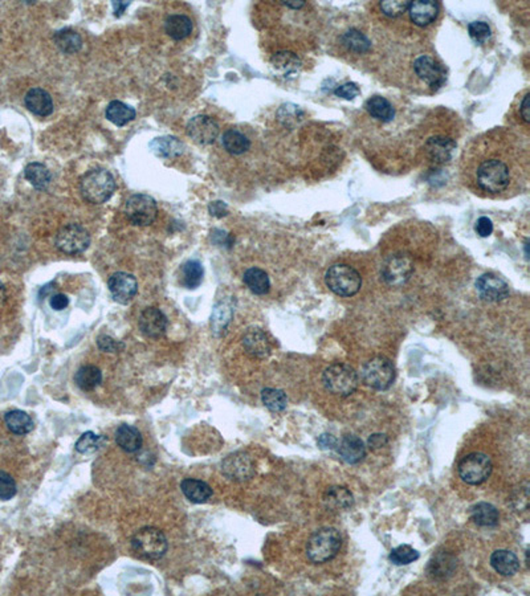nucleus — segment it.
Masks as SVG:
<instances>
[{
    "instance_id": "40",
    "label": "nucleus",
    "mask_w": 530,
    "mask_h": 596,
    "mask_svg": "<svg viewBox=\"0 0 530 596\" xmlns=\"http://www.w3.org/2000/svg\"><path fill=\"white\" fill-rule=\"evenodd\" d=\"M183 284L187 289H196L203 281L204 270L198 260H189L183 265Z\"/></svg>"
},
{
    "instance_id": "55",
    "label": "nucleus",
    "mask_w": 530,
    "mask_h": 596,
    "mask_svg": "<svg viewBox=\"0 0 530 596\" xmlns=\"http://www.w3.org/2000/svg\"><path fill=\"white\" fill-rule=\"evenodd\" d=\"M337 443H339V440L336 439L333 435H329V433H324L318 438V445H320L321 450H336Z\"/></svg>"
},
{
    "instance_id": "3",
    "label": "nucleus",
    "mask_w": 530,
    "mask_h": 596,
    "mask_svg": "<svg viewBox=\"0 0 530 596\" xmlns=\"http://www.w3.org/2000/svg\"><path fill=\"white\" fill-rule=\"evenodd\" d=\"M80 190L87 202L102 204L113 196L115 180L108 170L93 169L80 180Z\"/></svg>"
},
{
    "instance_id": "35",
    "label": "nucleus",
    "mask_w": 530,
    "mask_h": 596,
    "mask_svg": "<svg viewBox=\"0 0 530 596\" xmlns=\"http://www.w3.org/2000/svg\"><path fill=\"white\" fill-rule=\"evenodd\" d=\"M102 382V372L96 366H82L75 375V383L82 391H92Z\"/></svg>"
},
{
    "instance_id": "27",
    "label": "nucleus",
    "mask_w": 530,
    "mask_h": 596,
    "mask_svg": "<svg viewBox=\"0 0 530 596\" xmlns=\"http://www.w3.org/2000/svg\"><path fill=\"white\" fill-rule=\"evenodd\" d=\"M491 566L503 576H513L519 570V561L515 552L497 550L491 555Z\"/></svg>"
},
{
    "instance_id": "16",
    "label": "nucleus",
    "mask_w": 530,
    "mask_h": 596,
    "mask_svg": "<svg viewBox=\"0 0 530 596\" xmlns=\"http://www.w3.org/2000/svg\"><path fill=\"white\" fill-rule=\"evenodd\" d=\"M108 286L113 296L114 301L120 304L130 303L138 291L136 279L125 272H117L112 274L108 281Z\"/></svg>"
},
{
    "instance_id": "46",
    "label": "nucleus",
    "mask_w": 530,
    "mask_h": 596,
    "mask_svg": "<svg viewBox=\"0 0 530 596\" xmlns=\"http://www.w3.org/2000/svg\"><path fill=\"white\" fill-rule=\"evenodd\" d=\"M408 6H410V1H402V0L390 1V0H386V1H381L379 8L389 18H399L403 13H406L407 10H408Z\"/></svg>"
},
{
    "instance_id": "39",
    "label": "nucleus",
    "mask_w": 530,
    "mask_h": 596,
    "mask_svg": "<svg viewBox=\"0 0 530 596\" xmlns=\"http://www.w3.org/2000/svg\"><path fill=\"white\" fill-rule=\"evenodd\" d=\"M341 42L348 51L357 55L366 53L372 46L370 40L357 30H350L348 32H345L341 37Z\"/></svg>"
},
{
    "instance_id": "41",
    "label": "nucleus",
    "mask_w": 530,
    "mask_h": 596,
    "mask_svg": "<svg viewBox=\"0 0 530 596\" xmlns=\"http://www.w3.org/2000/svg\"><path fill=\"white\" fill-rule=\"evenodd\" d=\"M261 402L272 412H282L288 405V398L282 390L264 388L261 391Z\"/></svg>"
},
{
    "instance_id": "56",
    "label": "nucleus",
    "mask_w": 530,
    "mask_h": 596,
    "mask_svg": "<svg viewBox=\"0 0 530 596\" xmlns=\"http://www.w3.org/2000/svg\"><path fill=\"white\" fill-rule=\"evenodd\" d=\"M208 211L215 217H223L228 214V207L225 202H213L208 205Z\"/></svg>"
},
{
    "instance_id": "10",
    "label": "nucleus",
    "mask_w": 530,
    "mask_h": 596,
    "mask_svg": "<svg viewBox=\"0 0 530 596\" xmlns=\"http://www.w3.org/2000/svg\"><path fill=\"white\" fill-rule=\"evenodd\" d=\"M55 243L61 252L68 255H79L89 247L91 235L80 224H68L57 232Z\"/></svg>"
},
{
    "instance_id": "29",
    "label": "nucleus",
    "mask_w": 530,
    "mask_h": 596,
    "mask_svg": "<svg viewBox=\"0 0 530 596\" xmlns=\"http://www.w3.org/2000/svg\"><path fill=\"white\" fill-rule=\"evenodd\" d=\"M471 519L477 526L495 528L500 521V513L497 507L489 502H477L471 507Z\"/></svg>"
},
{
    "instance_id": "52",
    "label": "nucleus",
    "mask_w": 530,
    "mask_h": 596,
    "mask_svg": "<svg viewBox=\"0 0 530 596\" xmlns=\"http://www.w3.org/2000/svg\"><path fill=\"white\" fill-rule=\"evenodd\" d=\"M389 438L384 433H374L367 440V447L372 450H382L387 445Z\"/></svg>"
},
{
    "instance_id": "49",
    "label": "nucleus",
    "mask_w": 530,
    "mask_h": 596,
    "mask_svg": "<svg viewBox=\"0 0 530 596\" xmlns=\"http://www.w3.org/2000/svg\"><path fill=\"white\" fill-rule=\"evenodd\" d=\"M97 346H99V349L105 351V353H118L124 348L122 343H120L118 341H115L109 336H105V334L97 338Z\"/></svg>"
},
{
    "instance_id": "9",
    "label": "nucleus",
    "mask_w": 530,
    "mask_h": 596,
    "mask_svg": "<svg viewBox=\"0 0 530 596\" xmlns=\"http://www.w3.org/2000/svg\"><path fill=\"white\" fill-rule=\"evenodd\" d=\"M157 214V202L145 194L132 195L125 204V215L132 224L139 227L153 224Z\"/></svg>"
},
{
    "instance_id": "28",
    "label": "nucleus",
    "mask_w": 530,
    "mask_h": 596,
    "mask_svg": "<svg viewBox=\"0 0 530 596\" xmlns=\"http://www.w3.org/2000/svg\"><path fill=\"white\" fill-rule=\"evenodd\" d=\"M455 569H456L455 558L450 554L439 552L434 555L432 559L429 561L427 573L432 579L439 581V579H447L448 576H451Z\"/></svg>"
},
{
    "instance_id": "18",
    "label": "nucleus",
    "mask_w": 530,
    "mask_h": 596,
    "mask_svg": "<svg viewBox=\"0 0 530 596\" xmlns=\"http://www.w3.org/2000/svg\"><path fill=\"white\" fill-rule=\"evenodd\" d=\"M411 20L417 27H427L431 23L435 22L439 13V4L432 0H417L410 1L408 10Z\"/></svg>"
},
{
    "instance_id": "8",
    "label": "nucleus",
    "mask_w": 530,
    "mask_h": 596,
    "mask_svg": "<svg viewBox=\"0 0 530 596\" xmlns=\"http://www.w3.org/2000/svg\"><path fill=\"white\" fill-rule=\"evenodd\" d=\"M492 469L493 464L491 457L481 452H472L464 456L458 465L460 478L468 485L483 484L489 478Z\"/></svg>"
},
{
    "instance_id": "50",
    "label": "nucleus",
    "mask_w": 530,
    "mask_h": 596,
    "mask_svg": "<svg viewBox=\"0 0 530 596\" xmlns=\"http://www.w3.org/2000/svg\"><path fill=\"white\" fill-rule=\"evenodd\" d=\"M360 93H361V90L358 88V85L354 84V82L343 84V85H341L337 89L334 90V94L337 97L349 100V101L350 100H354Z\"/></svg>"
},
{
    "instance_id": "33",
    "label": "nucleus",
    "mask_w": 530,
    "mask_h": 596,
    "mask_svg": "<svg viewBox=\"0 0 530 596\" xmlns=\"http://www.w3.org/2000/svg\"><path fill=\"white\" fill-rule=\"evenodd\" d=\"M166 34L174 40H183L192 32V22L186 15H171L165 22Z\"/></svg>"
},
{
    "instance_id": "13",
    "label": "nucleus",
    "mask_w": 530,
    "mask_h": 596,
    "mask_svg": "<svg viewBox=\"0 0 530 596\" xmlns=\"http://www.w3.org/2000/svg\"><path fill=\"white\" fill-rule=\"evenodd\" d=\"M476 291L488 303H500L509 296V285L501 277L492 273L481 274L476 280Z\"/></svg>"
},
{
    "instance_id": "19",
    "label": "nucleus",
    "mask_w": 530,
    "mask_h": 596,
    "mask_svg": "<svg viewBox=\"0 0 530 596\" xmlns=\"http://www.w3.org/2000/svg\"><path fill=\"white\" fill-rule=\"evenodd\" d=\"M243 346L249 355L264 360L271 354V343L261 329H248L243 337Z\"/></svg>"
},
{
    "instance_id": "37",
    "label": "nucleus",
    "mask_w": 530,
    "mask_h": 596,
    "mask_svg": "<svg viewBox=\"0 0 530 596\" xmlns=\"http://www.w3.org/2000/svg\"><path fill=\"white\" fill-rule=\"evenodd\" d=\"M222 142H223V146L227 151L232 156H241V154L247 153L249 147H251V142H249L247 135L243 134L241 132L235 130V129L227 130L226 133L223 134Z\"/></svg>"
},
{
    "instance_id": "57",
    "label": "nucleus",
    "mask_w": 530,
    "mask_h": 596,
    "mask_svg": "<svg viewBox=\"0 0 530 596\" xmlns=\"http://www.w3.org/2000/svg\"><path fill=\"white\" fill-rule=\"evenodd\" d=\"M211 239H213L215 244H223V246H227V247L231 246V236L228 234H226V232H223V231L214 229L211 232Z\"/></svg>"
},
{
    "instance_id": "53",
    "label": "nucleus",
    "mask_w": 530,
    "mask_h": 596,
    "mask_svg": "<svg viewBox=\"0 0 530 596\" xmlns=\"http://www.w3.org/2000/svg\"><path fill=\"white\" fill-rule=\"evenodd\" d=\"M519 118L522 120V122L525 125L529 124V91H525V94L522 96V100L519 102Z\"/></svg>"
},
{
    "instance_id": "48",
    "label": "nucleus",
    "mask_w": 530,
    "mask_h": 596,
    "mask_svg": "<svg viewBox=\"0 0 530 596\" xmlns=\"http://www.w3.org/2000/svg\"><path fill=\"white\" fill-rule=\"evenodd\" d=\"M468 32L476 43L483 44L491 37V27L488 23L472 22L468 25Z\"/></svg>"
},
{
    "instance_id": "47",
    "label": "nucleus",
    "mask_w": 530,
    "mask_h": 596,
    "mask_svg": "<svg viewBox=\"0 0 530 596\" xmlns=\"http://www.w3.org/2000/svg\"><path fill=\"white\" fill-rule=\"evenodd\" d=\"M16 483L11 474L0 471V500H11L12 497L16 495Z\"/></svg>"
},
{
    "instance_id": "6",
    "label": "nucleus",
    "mask_w": 530,
    "mask_h": 596,
    "mask_svg": "<svg viewBox=\"0 0 530 596\" xmlns=\"http://www.w3.org/2000/svg\"><path fill=\"white\" fill-rule=\"evenodd\" d=\"M327 288L339 297H353L362 286L361 274L348 264H336L325 274Z\"/></svg>"
},
{
    "instance_id": "60",
    "label": "nucleus",
    "mask_w": 530,
    "mask_h": 596,
    "mask_svg": "<svg viewBox=\"0 0 530 596\" xmlns=\"http://www.w3.org/2000/svg\"><path fill=\"white\" fill-rule=\"evenodd\" d=\"M6 298H7V293H6V288H4V285L0 282V307L3 306V304L6 303Z\"/></svg>"
},
{
    "instance_id": "11",
    "label": "nucleus",
    "mask_w": 530,
    "mask_h": 596,
    "mask_svg": "<svg viewBox=\"0 0 530 596\" xmlns=\"http://www.w3.org/2000/svg\"><path fill=\"white\" fill-rule=\"evenodd\" d=\"M414 272V264L406 255H393L382 265V277L391 286L406 284Z\"/></svg>"
},
{
    "instance_id": "51",
    "label": "nucleus",
    "mask_w": 530,
    "mask_h": 596,
    "mask_svg": "<svg viewBox=\"0 0 530 596\" xmlns=\"http://www.w3.org/2000/svg\"><path fill=\"white\" fill-rule=\"evenodd\" d=\"M474 231H476V234H477V235L480 237L491 236V235H492V232H493V223H492V220H491L489 217H486V216H481V217H479V220L476 222Z\"/></svg>"
},
{
    "instance_id": "54",
    "label": "nucleus",
    "mask_w": 530,
    "mask_h": 596,
    "mask_svg": "<svg viewBox=\"0 0 530 596\" xmlns=\"http://www.w3.org/2000/svg\"><path fill=\"white\" fill-rule=\"evenodd\" d=\"M49 304H51V307L53 309V310H56V312H60V310H64L65 307H68L69 305V298L65 296V294H55V296H52V298H51V301H49Z\"/></svg>"
},
{
    "instance_id": "21",
    "label": "nucleus",
    "mask_w": 530,
    "mask_h": 596,
    "mask_svg": "<svg viewBox=\"0 0 530 596\" xmlns=\"http://www.w3.org/2000/svg\"><path fill=\"white\" fill-rule=\"evenodd\" d=\"M324 505L332 512H346L354 505V497L345 486H330L322 497Z\"/></svg>"
},
{
    "instance_id": "31",
    "label": "nucleus",
    "mask_w": 530,
    "mask_h": 596,
    "mask_svg": "<svg viewBox=\"0 0 530 596\" xmlns=\"http://www.w3.org/2000/svg\"><path fill=\"white\" fill-rule=\"evenodd\" d=\"M4 423L15 435H27L34 429L32 417L20 410H13L4 415Z\"/></svg>"
},
{
    "instance_id": "59",
    "label": "nucleus",
    "mask_w": 530,
    "mask_h": 596,
    "mask_svg": "<svg viewBox=\"0 0 530 596\" xmlns=\"http://www.w3.org/2000/svg\"><path fill=\"white\" fill-rule=\"evenodd\" d=\"M284 4H285L286 7H289V8L300 10L301 7H304L305 1H303V0H300V1H284Z\"/></svg>"
},
{
    "instance_id": "17",
    "label": "nucleus",
    "mask_w": 530,
    "mask_h": 596,
    "mask_svg": "<svg viewBox=\"0 0 530 596\" xmlns=\"http://www.w3.org/2000/svg\"><path fill=\"white\" fill-rule=\"evenodd\" d=\"M138 326L144 336L149 338H160L166 334L169 321L168 317L157 307H146L139 315Z\"/></svg>"
},
{
    "instance_id": "26",
    "label": "nucleus",
    "mask_w": 530,
    "mask_h": 596,
    "mask_svg": "<svg viewBox=\"0 0 530 596\" xmlns=\"http://www.w3.org/2000/svg\"><path fill=\"white\" fill-rule=\"evenodd\" d=\"M150 150L154 156L160 158H174L181 156L184 150V145L181 141L172 135L158 137L150 142Z\"/></svg>"
},
{
    "instance_id": "23",
    "label": "nucleus",
    "mask_w": 530,
    "mask_h": 596,
    "mask_svg": "<svg viewBox=\"0 0 530 596\" xmlns=\"http://www.w3.org/2000/svg\"><path fill=\"white\" fill-rule=\"evenodd\" d=\"M456 144L446 137H434L429 138L426 144V150L429 159L436 165L447 163L452 158Z\"/></svg>"
},
{
    "instance_id": "15",
    "label": "nucleus",
    "mask_w": 530,
    "mask_h": 596,
    "mask_svg": "<svg viewBox=\"0 0 530 596\" xmlns=\"http://www.w3.org/2000/svg\"><path fill=\"white\" fill-rule=\"evenodd\" d=\"M414 72L417 77L429 87L438 89L446 81V70L434 58L427 55L417 57L414 61Z\"/></svg>"
},
{
    "instance_id": "24",
    "label": "nucleus",
    "mask_w": 530,
    "mask_h": 596,
    "mask_svg": "<svg viewBox=\"0 0 530 596\" xmlns=\"http://www.w3.org/2000/svg\"><path fill=\"white\" fill-rule=\"evenodd\" d=\"M181 489L184 497L192 504H206L214 495L213 488L198 478H184Z\"/></svg>"
},
{
    "instance_id": "5",
    "label": "nucleus",
    "mask_w": 530,
    "mask_h": 596,
    "mask_svg": "<svg viewBox=\"0 0 530 596\" xmlns=\"http://www.w3.org/2000/svg\"><path fill=\"white\" fill-rule=\"evenodd\" d=\"M322 382L329 393L339 396H350L357 391L360 376L349 364L334 363L324 372Z\"/></svg>"
},
{
    "instance_id": "2",
    "label": "nucleus",
    "mask_w": 530,
    "mask_h": 596,
    "mask_svg": "<svg viewBox=\"0 0 530 596\" xmlns=\"http://www.w3.org/2000/svg\"><path fill=\"white\" fill-rule=\"evenodd\" d=\"M342 546V537L334 528L316 530L306 543V557L315 564L329 562L337 557Z\"/></svg>"
},
{
    "instance_id": "4",
    "label": "nucleus",
    "mask_w": 530,
    "mask_h": 596,
    "mask_svg": "<svg viewBox=\"0 0 530 596\" xmlns=\"http://www.w3.org/2000/svg\"><path fill=\"white\" fill-rule=\"evenodd\" d=\"M132 549L138 558L154 562L163 558L168 552V540L160 530L144 528L132 538Z\"/></svg>"
},
{
    "instance_id": "34",
    "label": "nucleus",
    "mask_w": 530,
    "mask_h": 596,
    "mask_svg": "<svg viewBox=\"0 0 530 596\" xmlns=\"http://www.w3.org/2000/svg\"><path fill=\"white\" fill-rule=\"evenodd\" d=\"M136 115V110L124 102L112 101L106 108V118L117 126H125L132 122Z\"/></svg>"
},
{
    "instance_id": "58",
    "label": "nucleus",
    "mask_w": 530,
    "mask_h": 596,
    "mask_svg": "<svg viewBox=\"0 0 530 596\" xmlns=\"http://www.w3.org/2000/svg\"><path fill=\"white\" fill-rule=\"evenodd\" d=\"M129 4H130L129 1H126V3H122V1H113V10L114 13H115V16H121Z\"/></svg>"
},
{
    "instance_id": "44",
    "label": "nucleus",
    "mask_w": 530,
    "mask_h": 596,
    "mask_svg": "<svg viewBox=\"0 0 530 596\" xmlns=\"http://www.w3.org/2000/svg\"><path fill=\"white\" fill-rule=\"evenodd\" d=\"M102 438L94 432H84L76 443V450L81 455H91L101 448Z\"/></svg>"
},
{
    "instance_id": "7",
    "label": "nucleus",
    "mask_w": 530,
    "mask_h": 596,
    "mask_svg": "<svg viewBox=\"0 0 530 596\" xmlns=\"http://www.w3.org/2000/svg\"><path fill=\"white\" fill-rule=\"evenodd\" d=\"M361 376L363 383L374 390H389L395 381L394 364L386 357H374L363 364Z\"/></svg>"
},
{
    "instance_id": "25",
    "label": "nucleus",
    "mask_w": 530,
    "mask_h": 596,
    "mask_svg": "<svg viewBox=\"0 0 530 596\" xmlns=\"http://www.w3.org/2000/svg\"><path fill=\"white\" fill-rule=\"evenodd\" d=\"M115 441L121 450L127 453H137L144 445L141 432L133 426L122 424L115 431Z\"/></svg>"
},
{
    "instance_id": "20",
    "label": "nucleus",
    "mask_w": 530,
    "mask_h": 596,
    "mask_svg": "<svg viewBox=\"0 0 530 596\" xmlns=\"http://www.w3.org/2000/svg\"><path fill=\"white\" fill-rule=\"evenodd\" d=\"M339 457L348 464H358L366 457V445L358 436L346 435L337 443Z\"/></svg>"
},
{
    "instance_id": "32",
    "label": "nucleus",
    "mask_w": 530,
    "mask_h": 596,
    "mask_svg": "<svg viewBox=\"0 0 530 596\" xmlns=\"http://www.w3.org/2000/svg\"><path fill=\"white\" fill-rule=\"evenodd\" d=\"M366 110L372 115V118L382 121V122H390L394 120L395 110L393 105L387 101L382 96H372L365 105Z\"/></svg>"
},
{
    "instance_id": "36",
    "label": "nucleus",
    "mask_w": 530,
    "mask_h": 596,
    "mask_svg": "<svg viewBox=\"0 0 530 596\" xmlns=\"http://www.w3.org/2000/svg\"><path fill=\"white\" fill-rule=\"evenodd\" d=\"M25 179L28 180L36 190L43 191L49 186L52 177L49 170L46 169L43 163L32 162L24 170Z\"/></svg>"
},
{
    "instance_id": "45",
    "label": "nucleus",
    "mask_w": 530,
    "mask_h": 596,
    "mask_svg": "<svg viewBox=\"0 0 530 596\" xmlns=\"http://www.w3.org/2000/svg\"><path fill=\"white\" fill-rule=\"evenodd\" d=\"M273 64L275 67L285 73H292L294 70H297L300 61L297 56L291 52H280L273 57Z\"/></svg>"
},
{
    "instance_id": "61",
    "label": "nucleus",
    "mask_w": 530,
    "mask_h": 596,
    "mask_svg": "<svg viewBox=\"0 0 530 596\" xmlns=\"http://www.w3.org/2000/svg\"><path fill=\"white\" fill-rule=\"evenodd\" d=\"M528 248H529V241L526 240V241H525V255H526V259H529V252H528Z\"/></svg>"
},
{
    "instance_id": "43",
    "label": "nucleus",
    "mask_w": 530,
    "mask_h": 596,
    "mask_svg": "<svg viewBox=\"0 0 530 596\" xmlns=\"http://www.w3.org/2000/svg\"><path fill=\"white\" fill-rule=\"evenodd\" d=\"M389 558L395 566H406L419 559V552L408 545H400L391 550Z\"/></svg>"
},
{
    "instance_id": "38",
    "label": "nucleus",
    "mask_w": 530,
    "mask_h": 596,
    "mask_svg": "<svg viewBox=\"0 0 530 596\" xmlns=\"http://www.w3.org/2000/svg\"><path fill=\"white\" fill-rule=\"evenodd\" d=\"M53 40H55L57 48L60 51H63L64 53H68V55L79 52L81 46H82L81 36L77 32L69 30V28H64V30L56 32Z\"/></svg>"
},
{
    "instance_id": "12",
    "label": "nucleus",
    "mask_w": 530,
    "mask_h": 596,
    "mask_svg": "<svg viewBox=\"0 0 530 596\" xmlns=\"http://www.w3.org/2000/svg\"><path fill=\"white\" fill-rule=\"evenodd\" d=\"M222 472L227 478L236 483H243L253 477L255 467L247 453L236 452L225 459L222 464Z\"/></svg>"
},
{
    "instance_id": "14",
    "label": "nucleus",
    "mask_w": 530,
    "mask_h": 596,
    "mask_svg": "<svg viewBox=\"0 0 530 596\" xmlns=\"http://www.w3.org/2000/svg\"><path fill=\"white\" fill-rule=\"evenodd\" d=\"M187 134L196 144L211 145L219 135V125L208 115H196L187 124Z\"/></svg>"
},
{
    "instance_id": "30",
    "label": "nucleus",
    "mask_w": 530,
    "mask_h": 596,
    "mask_svg": "<svg viewBox=\"0 0 530 596\" xmlns=\"http://www.w3.org/2000/svg\"><path fill=\"white\" fill-rule=\"evenodd\" d=\"M243 281L247 285L251 292L258 296H264L271 289L270 276L267 274L265 270H260V268H249L246 270L243 276Z\"/></svg>"
},
{
    "instance_id": "1",
    "label": "nucleus",
    "mask_w": 530,
    "mask_h": 596,
    "mask_svg": "<svg viewBox=\"0 0 530 596\" xmlns=\"http://www.w3.org/2000/svg\"><path fill=\"white\" fill-rule=\"evenodd\" d=\"M529 151L515 132L496 127L471 141L462 157V177L471 191L491 199L519 194L528 178Z\"/></svg>"
},
{
    "instance_id": "22",
    "label": "nucleus",
    "mask_w": 530,
    "mask_h": 596,
    "mask_svg": "<svg viewBox=\"0 0 530 596\" xmlns=\"http://www.w3.org/2000/svg\"><path fill=\"white\" fill-rule=\"evenodd\" d=\"M25 106L30 112L40 117H46L53 112V100L46 90L34 88L25 94Z\"/></svg>"
},
{
    "instance_id": "42",
    "label": "nucleus",
    "mask_w": 530,
    "mask_h": 596,
    "mask_svg": "<svg viewBox=\"0 0 530 596\" xmlns=\"http://www.w3.org/2000/svg\"><path fill=\"white\" fill-rule=\"evenodd\" d=\"M232 318V306L227 301H222L215 306L214 313L211 317V325L216 334H220L226 330L228 324Z\"/></svg>"
}]
</instances>
